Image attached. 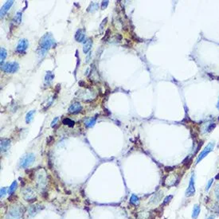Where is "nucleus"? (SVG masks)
<instances>
[{
    "label": "nucleus",
    "mask_w": 219,
    "mask_h": 219,
    "mask_svg": "<svg viewBox=\"0 0 219 219\" xmlns=\"http://www.w3.org/2000/svg\"><path fill=\"white\" fill-rule=\"evenodd\" d=\"M54 39L49 34H45L39 42V54H45L53 45H54Z\"/></svg>",
    "instance_id": "obj_1"
},
{
    "label": "nucleus",
    "mask_w": 219,
    "mask_h": 219,
    "mask_svg": "<svg viewBox=\"0 0 219 219\" xmlns=\"http://www.w3.org/2000/svg\"><path fill=\"white\" fill-rule=\"evenodd\" d=\"M214 146H215V143L214 142H210L209 143L208 145L205 147L204 149L202 150V152L198 155V158H197V160H196V164H198V163H200L201 161H202L204 158H205L207 155H208L210 152H211L214 148Z\"/></svg>",
    "instance_id": "obj_2"
},
{
    "label": "nucleus",
    "mask_w": 219,
    "mask_h": 219,
    "mask_svg": "<svg viewBox=\"0 0 219 219\" xmlns=\"http://www.w3.org/2000/svg\"><path fill=\"white\" fill-rule=\"evenodd\" d=\"M1 69L3 70L5 73H14L17 72L19 69V66L17 62H7L4 64L3 66H1Z\"/></svg>",
    "instance_id": "obj_3"
},
{
    "label": "nucleus",
    "mask_w": 219,
    "mask_h": 219,
    "mask_svg": "<svg viewBox=\"0 0 219 219\" xmlns=\"http://www.w3.org/2000/svg\"><path fill=\"white\" fill-rule=\"evenodd\" d=\"M34 160L35 156L33 154H28L22 158L21 161H20V167L22 168H26V167H30L34 162Z\"/></svg>",
    "instance_id": "obj_4"
},
{
    "label": "nucleus",
    "mask_w": 219,
    "mask_h": 219,
    "mask_svg": "<svg viewBox=\"0 0 219 219\" xmlns=\"http://www.w3.org/2000/svg\"><path fill=\"white\" fill-rule=\"evenodd\" d=\"M22 216L21 210L18 207H14L9 211L7 214V219H20Z\"/></svg>",
    "instance_id": "obj_5"
},
{
    "label": "nucleus",
    "mask_w": 219,
    "mask_h": 219,
    "mask_svg": "<svg viewBox=\"0 0 219 219\" xmlns=\"http://www.w3.org/2000/svg\"><path fill=\"white\" fill-rule=\"evenodd\" d=\"M28 45H29V43H28L27 40H26V39H21L18 43L17 47H16V51H17L18 53H25L26 51V49L28 48Z\"/></svg>",
    "instance_id": "obj_6"
},
{
    "label": "nucleus",
    "mask_w": 219,
    "mask_h": 219,
    "mask_svg": "<svg viewBox=\"0 0 219 219\" xmlns=\"http://www.w3.org/2000/svg\"><path fill=\"white\" fill-rule=\"evenodd\" d=\"M195 174H192L191 178L190 179V182H189V187H188L187 190L186 191V196L187 197H191L195 195Z\"/></svg>",
    "instance_id": "obj_7"
},
{
    "label": "nucleus",
    "mask_w": 219,
    "mask_h": 219,
    "mask_svg": "<svg viewBox=\"0 0 219 219\" xmlns=\"http://www.w3.org/2000/svg\"><path fill=\"white\" fill-rule=\"evenodd\" d=\"M178 181V177L176 174H171L168 175L167 178L164 181V185H166L167 187H171L175 184V182Z\"/></svg>",
    "instance_id": "obj_8"
},
{
    "label": "nucleus",
    "mask_w": 219,
    "mask_h": 219,
    "mask_svg": "<svg viewBox=\"0 0 219 219\" xmlns=\"http://www.w3.org/2000/svg\"><path fill=\"white\" fill-rule=\"evenodd\" d=\"M82 110V106L80 103L78 102H75L73 104H71V106L69 108V112L70 113H73V114H76L80 112Z\"/></svg>",
    "instance_id": "obj_9"
},
{
    "label": "nucleus",
    "mask_w": 219,
    "mask_h": 219,
    "mask_svg": "<svg viewBox=\"0 0 219 219\" xmlns=\"http://www.w3.org/2000/svg\"><path fill=\"white\" fill-rule=\"evenodd\" d=\"M13 3H14V1H7V3L4 4L3 6L2 7V8H1V11H0L1 17L3 18L5 14H7V12L10 10V8L13 5Z\"/></svg>",
    "instance_id": "obj_10"
},
{
    "label": "nucleus",
    "mask_w": 219,
    "mask_h": 219,
    "mask_svg": "<svg viewBox=\"0 0 219 219\" xmlns=\"http://www.w3.org/2000/svg\"><path fill=\"white\" fill-rule=\"evenodd\" d=\"M214 128H215V124H214V123H213V122L205 123L202 127V133L210 132Z\"/></svg>",
    "instance_id": "obj_11"
},
{
    "label": "nucleus",
    "mask_w": 219,
    "mask_h": 219,
    "mask_svg": "<svg viewBox=\"0 0 219 219\" xmlns=\"http://www.w3.org/2000/svg\"><path fill=\"white\" fill-rule=\"evenodd\" d=\"M42 209H44V206L41 205H31L30 209H29V211H30V214L32 216H34L35 214H37L38 213L42 210Z\"/></svg>",
    "instance_id": "obj_12"
},
{
    "label": "nucleus",
    "mask_w": 219,
    "mask_h": 219,
    "mask_svg": "<svg viewBox=\"0 0 219 219\" xmlns=\"http://www.w3.org/2000/svg\"><path fill=\"white\" fill-rule=\"evenodd\" d=\"M23 195H24V198L26 201L34 200V191H32V189H30V188H28L26 190H25L24 192H23Z\"/></svg>",
    "instance_id": "obj_13"
},
{
    "label": "nucleus",
    "mask_w": 219,
    "mask_h": 219,
    "mask_svg": "<svg viewBox=\"0 0 219 219\" xmlns=\"http://www.w3.org/2000/svg\"><path fill=\"white\" fill-rule=\"evenodd\" d=\"M75 39H76V40H77V42H84V39H85V32H84V30L80 29L79 30H77L76 34H75Z\"/></svg>",
    "instance_id": "obj_14"
},
{
    "label": "nucleus",
    "mask_w": 219,
    "mask_h": 219,
    "mask_svg": "<svg viewBox=\"0 0 219 219\" xmlns=\"http://www.w3.org/2000/svg\"><path fill=\"white\" fill-rule=\"evenodd\" d=\"M11 146V141L10 139H3L1 140V151L5 152L6 151L9 149V147Z\"/></svg>",
    "instance_id": "obj_15"
},
{
    "label": "nucleus",
    "mask_w": 219,
    "mask_h": 219,
    "mask_svg": "<svg viewBox=\"0 0 219 219\" xmlns=\"http://www.w3.org/2000/svg\"><path fill=\"white\" fill-rule=\"evenodd\" d=\"M92 45H93V39H87L85 42H84V47H83V51L84 53H88L90 51L91 48H92Z\"/></svg>",
    "instance_id": "obj_16"
},
{
    "label": "nucleus",
    "mask_w": 219,
    "mask_h": 219,
    "mask_svg": "<svg viewBox=\"0 0 219 219\" xmlns=\"http://www.w3.org/2000/svg\"><path fill=\"white\" fill-rule=\"evenodd\" d=\"M53 78H54V75H53L50 71H48L45 77V85H49V84H51V82L53 81Z\"/></svg>",
    "instance_id": "obj_17"
},
{
    "label": "nucleus",
    "mask_w": 219,
    "mask_h": 219,
    "mask_svg": "<svg viewBox=\"0 0 219 219\" xmlns=\"http://www.w3.org/2000/svg\"><path fill=\"white\" fill-rule=\"evenodd\" d=\"M200 206L198 205H195L194 206V209H193V213H192V218L193 219H197L198 216L199 215V213H200Z\"/></svg>",
    "instance_id": "obj_18"
},
{
    "label": "nucleus",
    "mask_w": 219,
    "mask_h": 219,
    "mask_svg": "<svg viewBox=\"0 0 219 219\" xmlns=\"http://www.w3.org/2000/svg\"><path fill=\"white\" fill-rule=\"evenodd\" d=\"M22 22V12H18L16 15L14 16V19H13V23L15 26L20 24V22Z\"/></svg>",
    "instance_id": "obj_19"
},
{
    "label": "nucleus",
    "mask_w": 219,
    "mask_h": 219,
    "mask_svg": "<svg viewBox=\"0 0 219 219\" xmlns=\"http://www.w3.org/2000/svg\"><path fill=\"white\" fill-rule=\"evenodd\" d=\"M18 187V183L16 181H14L13 182H12V184L11 185V187H9V190H8V194L11 195H13V193L15 191V190L17 189Z\"/></svg>",
    "instance_id": "obj_20"
},
{
    "label": "nucleus",
    "mask_w": 219,
    "mask_h": 219,
    "mask_svg": "<svg viewBox=\"0 0 219 219\" xmlns=\"http://www.w3.org/2000/svg\"><path fill=\"white\" fill-rule=\"evenodd\" d=\"M34 110H31V111H30L27 114H26V124H30V123L32 121V120H33V116H34Z\"/></svg>",
    "instance_id": "obj_21"
},
{
    "label": "nucleus",
    "mask_w": 219,
    "mask_h": 219,
    "mask_svg": "<svg viewBox=\"0 0 219 219\" xmlns=\"http://www.w3.org/2000/svg\"><path fill=\"white\" fill-rule=\"evenodd\" d=\"M96 120H97V117H92V118L87 119L84 121V124H85V125L87 126V127H92L96 123Z\"/></svg>",
    "instance_id": "obj_22"
},
{
    "label": "nucleus",
    "mask_w": 219,
    "mask_h": 219,
    "mask_svg": "<svg viewBox=\"0 0 219 219\" xmlns=\"http://www.w3.org/2000/svg\"><path fill=\"white\" fill-rule=\"evenodd\" d=\"M130 203H131V204H132V205H139V198H138L136 195H132V197H131V198H130Z\"/></svg>",
    "instance_id": "obj_23"
},
{
    "label": "nucleus",
    "mask_w": 219,
    "mask_h": 219,
    "mask_svg": "<svg viewBox=\"0 0 219 219\" xmlns=\"http://www.w3.org/2000/svg\"><path fill=\"white\" fill-rule=\"evenodd\" d=\"M7 52L6 49L4 48H1V52H0V59H1V65H3V62L5 58L7 57Z\"/></svg>",
    "instance_id": "obj_24"
},
{
    "label": "nucleus",
    "mask_w": 219,
    "mask_h": 219,
    "mask_svg": "<svg viewBox=\"0 0 219 219\" xmlns=\"http://www.w3.org/2000/svg\"><path fill=\"white\" fill-rule=\"evenodd\" d=\"M62 124H65V125L69 126V127H73L74 126V121L72 120H70L69 118H65L62 120Z\"/></svg>",
    "instance_id": "obj_25"
},
{
    "label": "nucleus",
    "mask_w": 219,
    "mask_h": 219,
    "mask_svg": "<svg viewBox=\"0 0 219 219\" xmlns=\"http://www.w3.org/2000/svg\"><path fill=\"white\" fill-rule=\"evenodd\" d=\"M148 217H149V214H148V213L146 212H140L137 215V218L139 219H147L148 218Z\"/></svg>",
    "instance_id": "obj_26"
},
{
    "label": "nucleus",
    "mask_w": 219,
    "mask_h": 219,
    "mask_svg": "<svg viewBox=\"0 0 219 219\" xmlns=\"http://www.w3.org/2000/svg\"><path fill=\"white\" fill-rule=\"evenodd\" d=\"M98 8V4L96 3H92L90 4V6L88 8V11H96Z\"/></svg>",
    "instance_id": "obj_27"
},
{
    "label": "nucleus",
    "mask_w": 219,
    "mask_h": 219,
    "mask_svg": "<svg viewBox=\"0 0 219 219\" xmlns=\"http://www.w3.org/2000/svg\"><path fill=\"white\" fill-rule=\"evenodd\" d=\"M172 198H173V196L172 195H169V196H167V197H166L165 198V199H164V202H163V205H167V203H169V202H170V200L172 199Z\"/></svg>",
    "instance_id": "obj_28"
},
{
    "label": "nucleus",
    "mask_w": 219,
    "mask_h": 219,
    "mask_svg": "<svg viewBox=\"0 0 219 219\" xmlns=\"http://www.w3.org/2000/svg\"><path fill=\"white\" fill-rule=\"evenodd\" d=\"M214 193H215V196L217 199H218V201L219 202V184L216 185L215 187V190H214Z\"/></svg>",
    "instance_id": "obj_29"
},
{
    "label": "nucleus",
    "mask_w": 219,
    "mask_h": 219,
    "mask_svg": "<svg viewBox=\"0 0 219 219\" xmlns=\"http://www.w3.org/2000/svg\"><path fill=\"white\" fill-rule=\"evenodd\" d=\"M213 181H214V179H213V178H211L210 180H209L208 183H207V185H206V187H205V191H208L209 189H210V187H211V185H212V183H213Z\"/></svg>",
    "instance_id": "obj_30"
},
{
    "label": "nucleus",
    "mask_w": 219,
    "mask_h": 219,
    "mask_svg": "<svg viewBox=\"0 0 219 219\" xmlns=\"http://www.w3.org/2000/svg\"><path fill=\"white\" fill-rule=\"evenodd\" d=\"M15 199H17V196L14 195H10V197H9V198H8V200H9L10 202H13Z\"/></svg>",
    "instance_id": "obj_31"
},
{
    "label": "nucleus",
    "mask_w": 219,
    "mask_h": 219,
    "mask_svg": "<svg viewBox=\"0 0 219 219\" xmlns=\"http://www.w3.org/2000/svg\"><path fill=\"white\" fill-rule=\"evenodd\" d=\"M6 191H7V189L5 187H3V188H1V198H3V197H4L5 196V195H6Z\"/></svg>",
    "instance_id": "obj_32"
},
{
    "label": "nucleus",
    "mask_w": 219,
    "mask_h": 219,
    "mask_svg": "<svg viewBox=\"0 0 219 219\" xmlns=\"http://www.w3.org/2000/svg\"><path fill=\"white\" fill-rule=\"evenodd\" d=\"M57 121H58V118H57V117H56V118L54 119V120H53L52 121V124H51V127H52V128H54L56 124H57Z\"/></svg>",
    "instance_id": "obj_33"
},
{
    "label": "nucleus",
    "mask_w": 219,
    "mask_h": 219,
    "mask_svg": "<svg viewBox=\"0 0 219 219\" xmlns=\"http://www.w3.org/2000/svg\"><path fill=\"white\" fill-rule=\"evenodd\" d=\"M108 1H103V2H102V6H101V8H102V9L106 8V7L108 6Z\"/></svg>",
    "instance_id": "obj_34"
},
{
    "label": "nucleus",
    "mask_w": 219,
    "mask_h": 219,
    "mask_svg": "<svg viewBox=\"0 0 219 219\" xmlns=\"http://www.w3.org/2000/svg\"><path fill=\"white\" fill-rule=\"evenodd\" d=\"M217 108L219 110V99H218V104H217Z\"/></svg>",
    "instance_id": "obj_35"
},
{
    "label": "nucleus",
    "mask_w": 219,
    "mask_h": 219,
    "mask_svg": "<svg viewBox=\"0 0 219 219\" xmlns=\"http://www.w3.org/2000/svg\"><path fill=\"white\" fill-rule=\"evenodd\" d=\"M208 219H214V217H213V216H211V217L208 218Z\"/></svg>",
    "instance_id": "obj_36"
},
{
    "label": "nucleus",
    "mask_w": 219,
    "mask_h": 219,
    "mask_svg": "<svg viewBox=\"0 0 219 219\" xmlns=\"http://www.w3.org/2000/svg\"><path fill=\"white\" fill-rule=\"evenodd\" d=\"M216 178H219V174H218V176H217Z\"/></svg>",
    "instance_id": "obj_37"
}]
</instances>
